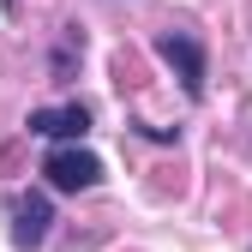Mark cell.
Segmentation results:
<instances>
[{
	"label": "cell",
	"instance_id": "1",
	"mask_svg": "<svg viewBox=\"0 0 252 252\" xmlns=\"http://www.w3.org/2000/svg\"><path fill=\"white\" fill-rule=\"evenodd\" d=\"M156 54H162L168 60V66H174V78H180V90H186V96H204V78H210V66H204V42L192 36V30H156Z\"/></svg>",
	"mask_w": 252,
	"mask_h": 252
},
{
	"label": "cell",
	"instance_id": "4",
	"mask_svg": "<svg viewBox=\"0 0 252 252\" xmlns=\"http://www.w3.org/2000/svg\"><path fill=\"white\" fill-rule=\"evenodd\" d=\"M30 132L36 138H84L90 132V108L84 102H60V108H30Z\"/></svg>",
	"mask_w": 252,
	"mask_h": 252
},
{
	"label": "cell",
	"instance_id": "2",
	"mask_svg": "<svg viewBox=\"0 0 252 252\" xmlns=\"http://www.w3.org/2000/svg\"><path fill=\"white\" fill-rule=\"evenodd\" d=\"M42 174H48L54 192H90V186L102 180V162H96L90 150H78V144H60V150H48Z\"/></svg>",
	"mask_w": 252,
	"mask_h": 252
},
{
	"label": "cell",
	"instance_id": "3",
	"mask_svg": "<svg viewBox=\"0 0 252 252\" xmlns=\"http://www.w3.org/2000/svg\"><path fill=\"white\" fill-rule=\"evenodd\" d=\"M48 222H54V204L42 192H18L12 198V240H18V252H36L48 240Z\"/></svg>",
	"mask_w": 252,
	"mask_h": 252
}]
</instances>
